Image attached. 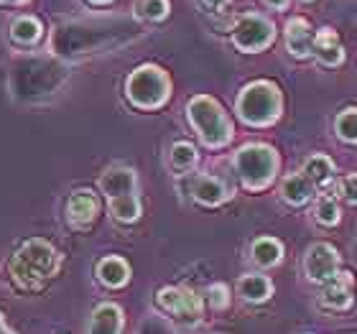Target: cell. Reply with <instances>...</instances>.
<instances>
[{
    "label": "cell",
    "instance_id": "obj_23",
    "mask_svg": "<svg viewBox=\"0 0 357 334\" xmlns=\"http://www.w3.org/2000/svg\"><path fill=\"white\" fill-rule=\"evenodd\" d=\"M10 36H13L15 44L33 46L38 38L44 36V29H41L38 18H33V15H21V18H15L13 26H10Z\"/></svg>",
    "mask_w": 357,
    "mask_h": 334
},
{
    "label": "cell",
    "instance_id": "obj_30",
    "mask_svg": "<svg viewBox=\"0 0 357 334\" xmlns=\"http://www.w3.org/2000/svg\"><path fill=\"white\" fill-rule=\"evenodd\" d=\"M204 296H207V304L212 306V309H227V304H230V289L225 286V283H212L207 291H204Z\"/></svg>",
    "mask_w": 357,
    "mask_h": 334
},
{
    "label": "cell",
    "instance_id": "obj_32",
    "mask_svg": "<svg viewBox=\"0 0 357 334\" xmlns=\"http://www.w3.org/2000/svg\"><path fill=\"white\" fill-rule=\"evenodd\" d=\"M266 3L275 10H286V6H289V0H266Z\"/></svg>",
    "mask_w": 357,
    "mask_h": 334
},
{
    "label": "cell",
    "instance_id": "obj_4",
    "mask_svg": "<svg viewBox=\"0 0 357 334\" xmlns=\"http://www.w3.org/2000/svg\"><path fill=\"white\" fill-rule=\"evenodd\" d=\"M186 118H189V126L194 128V133L199 135V141L209 149H222L235 135L232 120L227 118L222 105L207 95H197L189 100Z\"/></svg>",
    "mask_w": 357,
    "mask_h": 334
},
{
    "label": "cell",
    "instance_id": "obj_14",
    "mask_svg": "<svg viewBox=\"0 0 357 334\" xmlns=\"http://www.w3.org/2000/svg\"><path fill=\"white\" fill-rule=\"evenodd\" d=\"M135 186H138V176H135V171L128 169V166H112V169H107L102 176H100V192H102L107 199L135 194Z\"/></svg>",
    "mask_w": 357,
    "mask_h": 334
},
{
    "label": "cell",
    "instance_id": "obj_33",
    "mask_svg": "<svg viewBox=\"0 0 357 334\" xmlns=\"http://www.w3.org/2000/svg\"><path fill=\"white\" fill-rule=\"evenodd\" d=\"M26 0H0V6H21Z\"/></svg>",
    "mask_w": 357,
    "mask_h": 334
},
{
    "label": "cell",
    "instance_id": "obj_16",
    "mask_svg": "<svg viewBox=\"0 0 357 334\" xmlns=\"http://www.w3.org/2000/svg\"><path fill=\"white\" fill-rule=\"evenodd\" d=\"M87 334H123V309L118 304H100L89 317Z\"/></svg>",
    "mask_w": 357,
    "mask_h": 334
},
{
    "label": "cell",
    "instance_id": "obj_8",
    "mask_svg": "<svg viewBox=\"0 0 357 334\" xmlns=\"http://www.w3.org/2000/svg\"><path fill=\"white\" fill-rule=\"evenodd\" d=\"M156 304L164 309L166 314H172V319L186 327H194L202 319L204 304L202 296L189 289H178V286H166L156 294Z\"/></svg>",
    "mask_w": 357,
    "mask_h": 334
},
{
    "label": "cell",
    "instance_id": "obj_19",
    "mask_svg": "<svg viewBox=\"0 0 357 334\" xmlns=\"http://www.w3.org/2000/svg\"><path fill=\"white\" fill-rule=\"evenodd\" d=\"M238 294L248 304H263L273 294V283L261 273H245L238 281Z\"/></svg>",
    "mask_w": 357,
    "mask_h": 334
},
{
    "label": "cell",
    "instance_id": "obj_24",
    "mask_svg": "<svg viewBox=\"0 0 357 334\" xmlns=\"http://www.w3.org/2000/svg\"><path fill=\"white\" fill-rule=\"evenodd\" d=\"M110 215L112 220H118L123 225H130L141 217V199L135 194H126V197H115L110 199Z\"/></svg>",
    "mask_w": 357,
    "mask_h": 334
},
{
    "label": "cell",
    "instance_id": "obj_27",
    "mask_svg": "<svg viewBox=\"0 0 357 334\" xmlns=\"http://www.w3.org/2000/svg\"><path fill=\"white\" fill-rule=\"evenodd\" d=\"M340 207H337V202L332 199V197H319L317 199V204H314V220L321 225H327V227H332V225L340 222Z\"/></svg>",
    "mask_w": 357,
    "mask_h": 334
},
{
    "label": "cell",
    "instance_id": "obj_18",
    "mask_svg": "<svg viewBox=\"0 0 357 334\" xmlns=\"http://www.w3.org/2000/svg\"><path fill=\"white\" fill-rule=\"evenodd\" d=\"M95 273L97 281L107 286V289H123L130 281V266L123 258H118V255H107V258L100 260Z\"/></svg>",
    "mask_w": 357,
    "mask_h": 334
},
{
    "label": "cell",
    "instance_id": "obj_5",
    "mask_svg": "<svg viewBox=\"0 0 357 334\" xmlns=\"http://www.w3.org/2000/svg\"><path fill=\"white\" fill-rule=\"evenodd\" d=\"M238 115L243 123L255 128L273 126L275 120L281 118L283 100L281 89L275 87L273 82H250L248 87H243V92L238 95Z\"/></svg>",
    "mask_w": 357,
    "mask_h": 334
},
{
    "label": "cell",
    "instance_id": "obj_21",
    "mask_svg": "<svg viewBox=\"0 0 357 334\" xmlns=\"http://www.w3.org/2000/svg\"><path fill=\"white\" fill-rule=\"evenodd\" d=\"M250 258H253L255 266L273 268L283 260V245L275 238H258L250 245Z\"/></svg>",
    "mask_w": 357,
    "mask_h": 334
},
{
    "label": "cell",
    "instance_id": "obj_20",
    "mask_svg": "<svg viewBox=\"0 0 357 334\" xmlns=\"http://www.w3.org/2000/svg\"><path fill=\"white\" fill-rule=\"evenodd\" d=\"M314 189H317V186H314L301 171H298V174H289V176L281 181V197L289 202V204H296V207L312 199Z\"/></svg>",
    "mask_w": 357,
    "mask_h": 334
},
{
    "label": "cell",
    "instance_id": "obj_15",
    "mask_svg": "<svg viewBox=\"0 0 357 334\" xmlns=\"http://www.w3.org/2000/svg\"><path fill=\"white\" fill-rule=\"evenodd\" d=\"M314 36L317 33H314V29L304 18H291L286 23V49L296 59H306L314 52Z\"/></svg>",
    "mask_w": 357,
    "mask_h": 334
},
{
    "label": "cell",
    "instance_id": "obj_1",
    "mask_svg": "<svg viewBox=\"0 0 357 334\" xmlns=\"http://www.w3.org/2000/svg\"><path fill=\"white\" fill-rule=\"evenodd\" d=\"M69 79V69L49 56H23L13 61L8 89L18 103H44Z\"/></svg>",
    "mask_w": 357,
    "mask_h": 334
},
{
    "label": "cell",
    "instance_id": "obj_35",
    "mask_svg": "<svg viewBox=\"0 0 357 334\" xmlns=\"http://www.w3.org/2000/svg\"><path fill=\"white\" fill-rule=\"evenodd\" d=\"M92 3H97V6H105V3H110V0H92Z\"/></svg>",
    "mask_w": 357,
    "mask_h": 334
},
{
    "label": "cell",
    "instance_id": "obj_12",
    "mask_svg": "<svg viewBox=\"0 0 357 334\" xmlns=\"http://www.w3.org/2000/svg\"><path fill=\"white\" fill-rule=\"evenodd\" d=\"M189 192H192L194 199L199 202V204H204V207H217V204H222V202L230 199V189L225 186L222 179L209 176V174L194 176L192 184H189Z\"/></svg>",
    "mask_w": 357,
    "mask_h": 334
},
{
    "label": "cell",
    "instance_id": "obj_22",
    "mask_svg": "<svg viewBox=\"0 0 357 334\" xmlns=\"http://www.w3.org/2000/svg\"><path fill=\"white\" fill-rule=\"evenodd\" d=\"M301 174L319 189V186H327L329 181H332V176H335V164H332V158L321 156V153H314L312 158L304 161Z\"/></svg>",
    "mask_w": 357,
    "mask_h": 334
},
{
    "label": "cell",
    "instance_id": "obj_7",
    "mask_svg": "<svg viewBox=\"0 0 357 334\" xmlns=\"http://www.w3.org/2000/svg\"><path fill=\"white\" fill-rule=\"evenodd\" d=\"M235 174L248 189H266L278 174V153L266 143H248L232 158Z\"/></svg>",
    "mask_w": 357,
    "mask_h": 334
},
{
    "label": "cell",
    "instance_id": "obj_28",
    "mask_svg": "<svg viewBox=\"0 0 357 334\" xmlns=\"http://www.w3.org/2000/svg\"><path fill=\"white\" fill-rule=\"evenodd\" d=\"M135 10L141 18H149V21H164L169 15V0H138L135 3Z\"/></svg>",
    "mask_w": 357,
    "mask_h": 334
},
{
    "label": "cell",
    "instance_id": "obj_11",
    "mask_svg": "<svg viewBox=\"0 0 357 334\" xmlns=\"http://www.w3.org/2000/svg\"><path fill=\"white\" fill-rule=\"evenodd\" d=\"M321 306L332 312H344L352 306V275L340 271V273L321 286Z\"/></svg>",
    "mask_w": 357,
    "mask_h": 334
},
{
    "label": "cell",
    "instance_id": "obj_26",
    "mask_svg": "<svg viewBox=\"0 0 357 334\" xmlns=\"http://www.w3.org/2000/svg\"><path fill=\"white\" fill-rule=\"evenodd\" d=\"M335 133L347 143H357V107H347L337 115Z\"/></svg>",
    "mask_w": 357,
    "mask_h": 334
},
{
    "label": "cell",
    "instance_id": "obj_29",
    "mask_svg": "<svg viewBox=\"0 0 357 334\" xmlns=\"http://www.w3.org/2000/svg\"><path fill=\"white\" fill-rule=\"evenodd\" d=\"M135 334H176V329H174L172 321L164 319V317H158V314H149V317L138 324Z\"/></svg>",
    "mask_w": 357,
    "mask_h": 334
},
{
    "label": "cell",
    "instance_id": "obj_13",
    "mask_svg": "<svg viewBox=\"0 0 357 334\" xmlns=\"http://www.w3.org/2000/svg\"><path fill=\"white\" fill-rule=\"evenodd\" d=\"M100 215V202L89 189H77L67 202V220L75 227H87Z\"/></svg>",
    "mask_w": 357,
    "mask_h": 334
},
{
    "label": "cell",
    "instance_id": "obj_9",
    "mask_svg": "<svg viewBox=\"0 0 357 334\" xmlns=\"http://www.w3.org/2000/svg\"><path fill=\"white\" fill-rule=\"evenodd\" d=\"M273 38H275L273 23L258 13L240 15L235 29H232V44L245 54L263 52V49H268V46L273 44Z\"/></svg>",
    "mask_w": 357,
    "mask_h": 334
},
{
    "label": "cell",
    "instance_id": "obj_25",
    "mask_svg": "<svg viewBox=\"0 0 357 334\" xmlns=\"http://www.w3.org/2000/svg\"><path fill=\"white\" fill-rule=\"evenodd\" d=\"M197 161H199V153H197V149H194L192 143L178 141V143H174L172 151H169V166H172L176 174L192 171L194 166H197Z\"/></svg>",
    "mask_w": 357,
    "mask_h": 334
},
{
    "label": "cell",
    "instance_id": "obj_6",
    "mask_svg": "<svg viewBox=\"0 0 357 334\" xmlns=\"http://www.w3.org/2000/svg\"><path fill=\"white\" fill-rule=\"evenodd\" d=\"M126 97L138 110H158L172 97V79L161 67L143 64L126 79Z\"/></svg>",
    "mask_w": 357,
    "mask_h": 334
},
{
    "label": "cell",
    "instance_id": "obj_10",
    "mask_svg": "<svg viewBox=\"0 0 357 334\" xmlns=\"http://www.w3.org/2000/svg\"><path fill=\"white\" fill-rule=\"evenodd\" d=\"M304 273L312 283L324 286L340 273V252L329 243H314L304 252Z\"/></svg>",
    "mask_w": 357,
    "mask_h": 334
},
{
    "label": "cell",
    "instance_id": "obj_2",
    "mask_svg": "<svg viewBox=\"0 0 357 334\" xmlns=\"http://www.w3.org/2000/svg\"><path fill=\"white\" fill-rule=\"evenodd\" d=\"M133 26L126 21L118 23H72V26H61L54 31L52 36V52L56 56H82V54H97L105 52L110 46L126 44Z\"/></svg>",
    "mask_w": 357,
    "mask_h": 334
},
{
    "label": "cell",
    "instance_id": "obj_31",
    "mask_svg": "<svg viewBox=\"0 0 357 334\" xmlns=\"http://www.w3.org/2000/svg\"><path fill=\"white\" fill-rule=\"evenodd\" d=\"M202 3H204L207 8H212V10H220V8H225L230 0H202Z\"/></svg>",
    "mask_w": 357,
    "mask_h": 334
},
{
    "label": "cell",
    "instance_id": "obj_17",
    "mask_svg": "<svg viewBox=\"0 0 357 334\" xmlns=\"http://www.w3.org/2000/svg\"><path fill=\"white\" fill-rule=\"evenodd\" d=\"M314 56L324 64V67H337V64H342L344 61V52H342V44H340V36H337V31L332 29H321L317 31V36H314Z\"/></svg>",
    "mask_w": 357,
    "mask_h": 334
},
{
    "label": "cell",
    "instance_id": "obj_3",
    "mask_svg": "<svg viewBox=\"0 0 357 334\" xmlns=\"http://www.w3.org/2000/svg\"><path fill=\"white\" fill-rule=\"evenodd\" d=\"M59 252L46 240H26L8 260V275L10 281L23 291H38L49 278L59 271Z\"/></svg>",
    "mask_w": 357,
    "mask_h": 334
},
{
    "label": "cell",
    "instance_id": "obj_34",
    "mask_svg": "<svg viewBox=\"0 0 357 334\" xmlns=\"http://www.w3.org/2000/svg\"><path fill=\"white\" fill-rule=\"evenodd\" d=\"M0 334H15V332H10V329L6 327V321H3V314H0Z\"/></svg>",
    "mask_w": 357,
    "mask_h": 334
}]
</instances>
